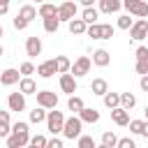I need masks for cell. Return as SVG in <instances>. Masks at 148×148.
Masks as SVG:
<instances>
[{"mask_svg": "<svg viewBox=\"0 0 148 148\" xmlns=\"http://www.w3.org/2000/svg\"><path fill=\"white\" fill-rule=\"evenodd\" d=\"M90 90H92V95H106L109 92V83L104 81V79H92V83H90Z\"/></svg>", "mask_w": 148, "mask_h": 148, "instance_id": "obj_22", "label": "cell"}, {"mask_svg": "<svg viewBox=\"0 0 148 148\" xmlns=\"http://www.w3.org/2000/svg\"><path fill=\"white\" fill-rule=\"evenodd\" d=\"M67 28H69V32H72V35H83L88 25H86L81 18H72V21L67 23Z\"/></svg>", "mask_w": 148, "mask_h": 148, "instance_id": "obj_25", "label": "cell"}, {"mask_svg": "<svg viewBox=\"0 0 148 148\" xmlns=\"http://www.w3.org/2000/svg\"><path fill=\"white\" fill-rule=\"evenodd\" d=\"M134 56H136V62H139V60H146V58H148V49H146V46H136Z\"/></svg>", "mask_w": 148, "mask_h": 148, "instance_id": "obj_42", "label": "cell"}, {"mask_svg": "<svg viewBox=\"0 0 148 148\" xmlns=\"http://www.w3.org/2000/svg\"><path fill=\"white\" fill-rule=\"evenodd\" d=\"M67 106H69V111H74L76 116H79V113H81V111L86 109V104H83V99H81V97H76V95H72V97L67 99Z\"/></svg>", "mask_w": 148, "mask_h": 148, "instance_id": "obj_26", "label": "cell"}, {"mask_svg": "<svg viewBox=\"0 0 148 148\" xmlns=\"http://www.w3.org/2000/svg\"><path fill=\"white\" fill-rule=\"evenodd\" d=\"M62 127H65V116H62V111H49L46 113V130L53 134V136H58V134H62Z\"/></svg>", "mask_w": 148, "mask_h": 148, "instance_id": "obj_1", "label": "cell"}, {"mask_svg": "<svg viewBox=\"0 0 148 148\" xmlns=\"http://www.w3.org/2000/svg\"><path fill=\"white\" fill-rule=\"evenodd\" d=\"M37 14H39L42 18H53V16H58V7L51 5V2H44V5L37 7Z\"/></svg>", "mask_w": 148, "mask_h": 148, "instance_id": "obj_17", "label": "cell"}, {"mask_svg": "<svg viewBox=\"0 0 148 148\" xmlns=\"http://www.w3.org/2000/svg\"><path fill=\"white\" fill-rule=\"evenodd\" d=\"M18 16H21L23 21H28V23H30V21L37 16V7H32V5H23V7H21V12H18Z\"/></svg>", "mask_w": 148, "mask_h": 148, "instance_id": "obj_27", "label": "cell"}, {"mask_svg": "<svg viewBox=\"0 0 148 148\" xmlns=\"http://www.w3.org/2000/svg\"><path fill=\"white\" fill-rule=\"evenodd\" d=\"M97 148H106V146H102V143H99V146H97Z\"/></svg>", "mask_w": 148, "mask_h": 148, "instance_id": "obj_51", "label": "cell"}, {"mask_svg": "<svg viewBox=\"0 0 148 148\" xmlns=\"http://www.w3.org/2000/svg\"><path fill=\"white\" fill-rule=\"evenodd\" d=\"M2 32H5V30H2V25H0V37H2Z\"/></svg>", "mask_w": 148, "mask_h": 148, "instance_id": "obj_50", "label": "cell"}, {"mask_svg": "<svg viewBox=\"0 0 148 148\" xmlns=\"http://www.w3.org/2000/svg\"><path fill=\"white\" fill-rule=\"evenodd\" d=\"M58 25H60L58 16H53V18H44V30H46V32H56Z\"/></svg>", "mask_w": 148, "mask_h": 148, "instance_id": "obj_34", "label": "cell"}, {"mask_svg": "<svg viewBox=\"0 0 148 148\" xmlns=\"http://www.w3.org/2000/svg\"><path fill=\"white\" fill-rule=\"evenodd\" d=\"M46 148H65V143H62V139L53 136V139H49V141H46Z\"/></svg>", "mask_w": 148, "mask_h": 148, "instance_id": "obj_43", "label": "cell"}, {"mask_svg": "<svg viewBox=\"0 0 148 148\" xmlns=\"http://www.w3.org/2000/svg\"><path fill=\"white\" fill-rule=\"evenodd\" d=\"M143 116H146V123H148V106L143 109Z\"/></svg>", "mask_w": 148, "mask_h": 148, "instance_id": "obj_48", "label": "cell"}, {"mask_svg": "<svg viewBox=\"0 0 148 148\" xmlns=\"http://www.w3.org/2000/svg\"><path fill=\"white\" fill-rule=\"evenodd\" d=\"M28 25H30V23H28V21H23V18L16 14V18H14V28H16V30H25Z\"/></svg>", "mask_w": 148, "mask_h": 148, "instance_id": "obj_44", "label": "cell"}, {"mask_svg": "<svg viewBox=\"0 0 148 148\" xmlns=\"http://www.w3.org/2000/svg\"><path fill=\"white\" fill-rule=\"evenodd\" d=\"M123 7L127 9V14H134L136 18H146L148 16V2H143V0H125Z\"/></svg>", "mask_w": 148, "mask_h": 148, "instance_id": "obj_3", "label": "cell"}, {"mask_svg": "<svg viewBox=\"0 0 148 148\" xmlns=\"http://www.w3.org/2000/svg\"><path fill=\"white\" fill-rule=\"evenodd\" d=\"M12 134V123H9V111H2L0 113V139L9 136Z\"/></svg>", "mask_w": 148, "mask_h": 148, "instance_id": "obj_19", "label": "cell"}, {"mask_svg": "<svg viewBox=\"0 0 148 148\" xmlns=\"http://www.w3.org/2000/svg\"><path fill=\"white\" fill-rule=\"evenodd\" d=\"M113 32H116V28L111 23H102V39H111Z\"/></svg>", "mask_w": 148, "mask_h": 148, "instance_id": "obj_37", "label": "cell"}, {"mask_svg": "<svg viewBox=\"0 0 148 148\" xmlns=\"http://www.w3.org/2000/svg\"><path fill=\"white\" fill-rule=\"evenodd\" d=\"M2 53H5V49H2V44H0V58H2Z\"/></svg>", "mask_w": 148, "mask_h": 148, "instance_id": "obj_49", "label": "cell"}, {"mask_svg": "<svg viewBox=\"0 0 148 148\" xmlns=\"http://www.w3.org/2000/svg\"><path fill=\"white\" fill-rule=\"evenodd\" d=\"M76 141H79V148H97L95 139H92V136H88V134H81Z\"/></svg>", "mask_w": 148, "mask_h": 148, "instance_id": "obj_33", "label": "cell"}, {"mask_svg": "<svg viewBox=\"0 0 148 148\" xmlns=\"http://www.w3.org/2000/svg\"><path fill=\"white\" fill-rule=\"evenodd\" d=\"M134 69H136V74L148 76V58H146V60H139V62L134 65Z\"/></svg>", "mask_w": 148, "mask_h": 148, "instance_id": "obj_39", "label": "cell"}, {"mask_svg": "<svg viewBox=\"0 0 148 148\" xmlns=\"http://www.w3.org/2000/svg\"><path fill=\"white\" fill-rule=\"evenodd\" d=\"M35 69H37V67L28 60V62H23V65L18 67V74H25V79H30V74H35Z\"/></svg>", "mask_w": 148, "mask_h": 148, "instance_id": "obj_35", "label": "cell"}, {"mask_svg": "<svg viewBox=\"0 0 148 148\" xmlns=\"http://www.w3.org/2000/svg\"><path fill=\"white\" fill-rule=\"evenodd\" d=\"M37 104L42 109H56L58 106V95L51 90H37Z\"/></svg>", "mask_w": 148, "mask_h": 148, "instance_id": "obj_7", "label": "cell"}, {"mask_svg": "<svg viewBox=\"0 0 148 148\" xmlns=\"http://www.w3.org/2000/svg\"><path fill=\"white\" fill-rule=\"evenodd\" d=\"M7 104H9V111H23L25 109V97L21 92H12L9 99H7Z\"/></svg>", "mask_w": 148, "mask_h": 148, "instance_id": "obj_15", "label": "cell"}, {"mask_svg": "<svg viewBox=\"0 0 148 148\" xmlns=\"http://www.w3.org/2000/svg\"><path fill=\"white\" fill-rule=\"evenodd\" d=\"M18 92H21L23 97H25V95H37V83H35L32 79H25V76H23V79L18 81Z\"/></svg>", "mask_w": 148, "mask_h": 148, "instance_id": "obj_14", "label": "cell"}, {"mask_svg": "<svg viewBox=\"0 0 148 148\" xmlns=\"http://www.w3.org/2000/svg\"><path fill=\"white\" fill-rule=\"evenodd\" d=\"M111 118H113V123L120 125V127H123V125H130V111H125V109H120V106L111 111Z\"/></svg>", "mask_w": 148, "mask_h": 148, "instance_id": "obj_16", "label": "cell"}, {"mask_svg": "<svg viewBox=\"0 0 148 148\" xmlns=\"http://www.w3.org/2000/svg\"><path fill=\"white\" fill-rule=\"evenodd\" d=\"M76 9H79V5L76 2H72V0H65L60 7H58V21H72V18H76Z\"/></svg>", "mask_w": 148, "mask_h": 148, "instance_id": "obj_5", "label": "cell"}, {"mask_svg": "<svg viewBox=\"0 0 148 148\" xmlns=\"http://www.w3.org/2000/svg\"><path fill=\"white\" fill-rule=\"evenodd\" d=\"M0 113H2V111H0Z\"/></svg>", "mask_w": 148, "mask_h": 148, "instance_id": "obj_52", "label": "cell"}, {"mask_svg": "<svg viewBox=\"0 0 148 148\" xmlns=\"http://www.w3.org/2000/svg\"><path fill=\"white\" fill-rule=\"evenodd\" d=\"M132 23H134V21L130 18V14H123V16L118 18V28H120V30H130V28H132Z\"/></svg>", "mask_w": 148, "mask_h": 148, "instance_id": "obj_36", "label": "cell"}, {"mask_svg": "<svg viewBox=\"0 0 148 148\" xmlns=\"http://www.w3.org/2000/svg\"><path fill=\"white\" fill-rule=\"evenodd\" d=\"M21 81V74H18V69H14V67H7L2 74H0V83L2 86H14V83H18Z\"/></svg>", "mask_w": 148, "mask_h": 148, "instance_id": "obj_11", "label": "cell"}, {"mask_svg": "<svg viewBox=\"0 0 148 148\" xmlns=\"http://www.w3.org/2000/svg\"><path fill=\"white\" fill-rule=\"evenodd\" d=\"M69 69H72L69 58L67 56H56V72L58 74H69Z\"/></svg>", "mask_w": 148, "mask_h": 148, "instance_id": "obj_21", "label": "cell"}, {"mask_svg": "<svg viewBox=\"0 0 148 148\" xmlns=\"http://www.w3.org/2000/svg\"><path fill=\"white\" fill-rule=\"evenodd\" d=\"M86 35H88V37H92V39H102V23L88 25V28H86Z\"/></svg>", "mask_w": 148, "mask_h": 148, "instance_id": "obj_32", "label": "cell"}, {"mask_svg": "<svg viewBox=\"0 0 148 148\" xmlns=\"http://www.w3.org/2000/svg\"><path fill=\"white\" fill-rule=\"evenodd\" d=\"M146 37H148V21H146V18H136V21L132 23V28H130V39L141 42V39H146Z\"/></svg>", "mask_w": 148, "mask_h": 148, "instance_id": "obj_4", "label": "cell"}, {"mask_svg": "<svg viewBox=\"0 0 148 148\" xmlns=\"http://www.w3.org/2000/svg\"><path fill=\"white\" fill-rule=\"evenodd\" d=\"M116 143H118V136H116L113 132H109V130H106V132L102 134V146H106V148H113Z\"/></svg>", "mask_w": 148, "mask_h": 148, "instance_id": "obj_30", "label": "cell"}, {"mask_svg": "<svg viewBox=\"0 0 148 148\" xmlns=\"http://www.w3.org/2000/svg\"><path fill=\"white\" fill-rule=\"evenodd\" d=\"M60 88H62V92H67L72 97L76 92V79L72 74H60Z\"/></svg>", "mask_w": 148, "mask_h": 148, "instance_id": "obj_12", "label": "cell"}, {"mask_svg": "<svg viewBox=\"0 0 148 148\" xmlns=\"http://www.w3.org/2000/svg\"><path fill=\"white\" fill-rule=\"evenodd\" d=\"M116 148H136V143H134V141H132L130 136H123V139H118Z\"/></svg>", "mask_w": 148, "mask_h": 148, "instance_id": "obj_40", "label": "cell"}, {"mask_svg": "<svg viewBox=\"0 0 148 148\" xmlns=\"http://www.w3.org/2000/svg\"><path fill=\"white\" fill-rule=\"evenodd\" d=\"M97 16H99V12H97L95 7H88V9H83L81 21H83L86 25H95V23H97Z\"/></svg>", "mask_w": 148, "mask_h": 148, "instance_id": "obj_23", "label": "cell"}, {"mask_svg": "<svg viewBox=\"0 0 148 148\" xmlns=\"http://www.w3.org/2000/svg\"><path fill=\"white\" fill-rule=\"evenodd\" d=\"M28 148H30V146H28Z\"/></svg>", "mask_w": 148, "mask_h": 148, "instance_id": "obj_53", "label": "cell"}, {"mask_svg": "<svg viewBox=\"0 0 148 148\" xmlns=\"http://www.w3.org/2000/svg\"><path fill=\"white\" fill-rule=\"evenodd\" d=\"M143 123L146 120H130V132L132 134H141L143 132Z\"/></svg>", "mask_w": 148, "mask_h": 148, "instance_id": "obj_38", "label": "cell"}, {"mask_svg": "<svg viewBox=\"0 0 148 148\" xmlns=\"http://www.w3.org/2000/svg\"><path fill=\"white\" fill-rule=\"evenodd\" d=\"M12 134H16V136H18V141H21V146H23V148H28V143H30V130H28V123L16 120V123L12 125Z\"/></svg>", "mask_w": 148, "mask_h": 148, "instance_id": "obj_8", "label": "cell"}, {"mask_svg": "<svg viewBox=\"0 0 148 148\" xmlns=\"http://www.w3.org/2000/svg\"><path fill=\"white\" fill-rule=\"evenodd\" d=\"M35 72H37V74H39L42 79H49V76L58 74V72H56V58H51V60H44V62H39Z\"/></svg>", "mask_w": 148, "mask_h": 148, "instance_id": "obj_9", "label": "cell"}, {"mask_svg": "<svg viewBox=\"0 0 148 148\" xmlns=\"http://www.w3.org/2000/svg\"><path fill=\"white\" fill-rule=\"evenodd\" d=\"M9 12V0H0V14H7Z\"/></svg>", "mask_w": 148, "mask_h": 148, "instance_id": "obj_45", "label": "cell"}, {"mask_svg": "<svg viewBox=\"0 0 148 148\" xmlns=\"http://www.w3.org/2000/svg\"><path fill=\"white\" fill-rule=\"evenodd\" d=\"M134 104H136V97H134L132 92H120V109L130 111V109H132Z\"/></svg>", "mask_w": 148, "mask_h": 148, "instance_id": "obj_28", "label": "cell"}, {"mask_svg": "<svg viewBox=\"0 0 148 148\" xmlns=\"http://www.w3.org/2000/svg\"><path fill=\"white\" fill-rule=\"evenodd\" d=\"M143 136H148V123H143V132H141Z\"/></svg>", "mask_w": 148, "mask_h": 148, "instance_id": "obj_47", "label": "cell"}, {"mask_svg": "<svg viewBox=\"0 0 148 148\" xmlns=\"http://www.w3.org/2000/svg\"><path fill=\"white\" fill-rule=\"evenodd\" d=\"M139 86H141V90H143V92H148V76H141Z\"/></svg>", "mask_w": 148, "mask_h": 148, "instance_id": "obj_46", "label": "cell"}, {"mask_svg": "<svg viewBox=\"0 0 148 148\" xmlns=\"http://www.w3.org/2000/svg\"><path fill=\"white\" fill-rule=\"evenodd\" d=\"M46 141H49V139H46L44 134H35V136H30V143H28V146H30V148H46Z\"/></svg>", "mask_w": 148, "mask_h": 148, "instance_id": "obj_31", "label": "cell"}, {"mask_svg": "<svg viewBox=\"0 0 148 148\" xmlns=\"http://www.w3.org/2000/svg\"><path fill=\"white\" fill-rule=\"evenodd\" d=\"M81 127H83V123L79 120V116H72V118H65V127H62V136H65V139H79V136H81Z\"/></svg>", "mask_w": 148, "mask_h": 148, "instance_id": "obj_2", "label": "cell"}, {"mask_svg": "<svg viewBox=\"0 0 148 148\" xmlns=\"http://www.w3.org/2000/svg\"><path fill=\"white\" fill-rule=\"evenodd\" d=\"M109 62H111V56H109L106 49H97V51H92V65H97V67H106Z\"/></svg>", "mask_w": 148, "mask_h": 148, "instance_id": "obj_13", "label": "cell"}, {"mask_svg": "<svg viewBox=\"0 0 148 148\" xmlns=\"http://www.w3.org/2000/svg\"><path fill=\"white\" fill-rule=\"evenodd\" d=\"M79 120H81V123H90V125H92V123H97V120H99V111H97V109H88V106H86V109L79 113Z\"/></svg>", "mask_w": 148, "mask_h": 148, "instance_id": "obj_18", "label": "cell"}, {"mask_svg": "<svg viewBox=\"0 0 148 148\" xmlns=\"http://www.w3.org/2000/svg\"><path fill=\"white\" fill-rule=\"evenodd\" d=\"M7 148H23L16 134H9V136H7Z\"/></svg>", "mask_w": 148, "mask_h": 148, "instance_id": "obj_41", "label": "cell"}, {"mask_svg": "<svg viewBox=\"0 0 148 148\" xmlns=\"http://www.w3.org/2000/svg\"><path fill=\"white\" fill-rule=\"evenodd\" d=\"M90 65H92V60H90L88 56H81V58H76V62L72 65L69 74H72L74 79H79V76H86V74L90 72Z\"/></svg>", "mask_w": 148, "mask_h": 148, "instance_id": "obj_6", "label": "cell"}, {"mask_svg": "<svg viewBox=\"0 0 148 148\" xmlns=\"http://www.w3.org/2000/svg\"><path fill=\"white\" fill-rule=\"evenodd\" d=\"M120 7H123L120 0H99V9H102L104 14H113V12H118Z\"/></svg>", "mask_w": 148, "mask_h": 148, "instance_id": "obj_20", "label": "cell"}, {"mask_svg": "<svg viewBox=\"0 0 148 148\" xmlns=\"http://www.w3.org/2000/svg\"><path fill=\"white\" fill-rule=\"evenodd\" d=\"M44 120H46V109H42V106H35V109L30 111V123L39 125V123H44Z\"/></svg>", "mask_w": 148, "mask_h": 148, "instance_id": "obj_29", "label": "cell"}, {"mask_svg": "<svg viewBox=\"0 0 148 148\" xmlns=\"http://www.w3.org/2000/svg\"><path fill=\"white\" fill-rule=\"evenodd\" d=\"M104 106L111 109V111L118 109V106H120V92H106V95H104Z\"/></svg>", "mask_w": 148, "mask_h": 148, "instance_id": "obj_24", "label": "cell"}, {"mask_svg": "<svg viewBox=\"0 0 148 148\" xmlns=\"http://www.w3.org/2000/svg\"><path fill=\"white\" fill-rule=\"evenodd\" d=\"M25 53H28L30 58H37V56L42 53V39H39L37 35L25 39Z\"/></svg>", "mask_w": 148, "mask_h": 148, "instance_id": "obj_10", "label": "cell"}]
</instances>
